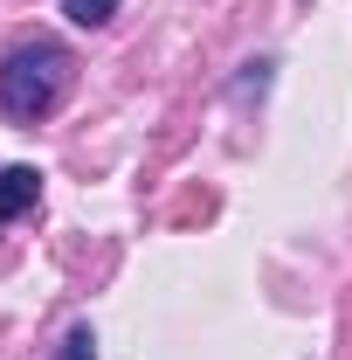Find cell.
Returning <instances> with one entry per match:
<instances>
[{"instance_id": "2", "label": "cell", "mask_w": 352, "mask_h": 360, "mask_svg": "<svg viewBox=\"0 0 352 360\" xmlns=\"http://www.w3.org/2000/svg\"><path fill=\"white\" fill-rule=\"evenodd\" d=\"M35 201H42V174H35V167H7V174H0V222L28 215Z\"/></svg>"}, {"instance_id": "3", "label": "cell", "mask_w": 352, "mask_h": 360, "mask_svg": "<svg viewBox=\"0 0 352 360\" xmlns=\"http://www.w3.org/2000/svg\"><path fill=\"white\" fill-rule=\"evenodd\" d=\"M62 14H69L76 28H104V21L118 14V0H62Z\"/></svg>"}, {"instance_id": "1", "label": "cell", "mask_w": 352, "mask_h": 360, "mask_svg": "<svg viewBox=\"0 0 352 360\" xmlns=\"http://www.w3.org/2000/svg\"><path fill=\"white\" fill-rule=\"evenodd\" d=\"M69 77H76V63H69L62 42H48V35L14 42L7 63H0V111H7L14 125H35V118H48V111L69 97Z\"/></svg>"}, {"instance_id": "4", "label": "cell", "mask_w": 352, "mask_h": 360, "mask_svg": "<svg viewBox=\"0 0 352 360\" xmlns=\"http://www.w3.org/2000/svg\"><path fill=\"white\" fill-rule=\"evenodd\" d=\"M55 360H97V333H90V326H76V333L62 340V354H55Z\"/></svg>"}]
</instances>
